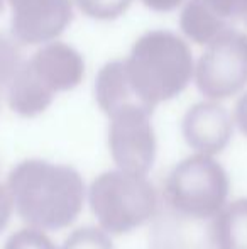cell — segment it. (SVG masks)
Segmentation results:
<instances>
[{
  "label": "cell",
  "mask_w": 247,
  "mask_h": 249,
  "mask_svg": "<svg viewBox=\"0 0 247 249\" xmlns=\"http://www.w3.org/2000/svg\"><path fill=\"white\" fill-rule=\"evenodd\" d=\"M83 76L85 61L75 48L46 43L10 80L9 105L22 117H36L53 104L58 92L76 89Z\"/></svg>",
  "instance_id": "cell-3"
},
{
  "label": "cell",
  "mask_w": 247,
  "mask_h": 249,
  "mask_svg": "<svg viewBox=\"0 0 247 249\" xmlns=\"http://www.w3.org/2000/svg\"><path fill=\"white\" fill-rule=\"evenodd\" d=\"M90 207L100 227L110 234H125L154 215L158 197L146 175L124 170L105 171L88 190Z\"/></svg>",
  "instance_id": "cell-4"
},
{
  "label": "cell",
  "mask_w": 247,
  "mask_h": 249,
  "mask_svg": "<svg viewBox=\"0 0 247 249\" xmlns=\"http://www.w3.org/2000/svg\"><path fill=\"white\" fill-rule=\"evenodd\" d=\"M85 16L97 20H114L120 17L132 0H75Z\"/></svg>",
  "instance_id": "cell-13"
},
{
  "label": "cell",
  "mask_w": 247,
  "mask_h": 249,
  "mask_svg": "<svg viewBox=\"0 0 247 249\" xmlns=\"http://www.w3.org/2000/svg\"><path fill=\"white\" fill-rule=\"evenodd\" d=\"M0 92H2V90H0Z\"/></svg>",
  "instance_id": "cell-21"
},
{
  "label": "cell",
  "mask_w": 247,
  "mask_h": 249,
  "mask_svg": "<svg viewBox=\"0 0 247 249\" xmlns=\"http://www.w3.org/2000/svg\"><path fill=\"white\" fill-rule=\"evenodd\" d=\"M124 66L132 92L152 112L158 104L180 95L193 76L191 50L178 34L165 29L142 34Z\"/></svg>",
  "instance_id": "cell-2"
},
{
  "label": "cell",
  "mask_w": 247,
  "mask_h": 249,
  "mask_svg": "<svg viewBox=\"0 0 247 249\" xmlns=\"http://www.w3.org/2000/svg\"><path fill=\"white\" fill-rule=\"evenodd\" d=\"M7 188L20 219L41 231H58L75 222L85 202V185L78 171L43 160L17 164Z\"/></svg>",
  "instance_id": "cell-1"
},
{
  "label": "cell",
  "mask_w": 247,
  "mask_h": 249,
  "mask_svg": "<svg viewBox=\"0 0 247 249\" xmlns=\"http://www.w3.org/2000/svg\"><path fill=\"white\" fill-rule=\"evenodd\" d=\"M14 39L20 44H46L73 20L71 0H9Z\"/></svg>",
  "instance_id": "cell-8"
},
{
  "label": "cell",
  "mask_w": 247,
  "mask_h": 249,
  "mask_svg": "<svg viewBox=\"0 0 247 249\" xmlns=\"http://www.w3.org/2000/svg\"><path fill=\"white\" fill-rule=\"evenodd\" d=\"M22 63V54L16 41L0 34V90H3V87H9L10 80L14 78Z\"/></svg>",
  "instance_id": "cell-14"
},
{
  "label": "cell",
  "mask_w": 247,
  "mask_h": 249,
  "mask_svg": "<svg viewBox=\"0 0 247 249\" xmlns=\"http://www.w3.org/2000/svg\"><path fill=\"white\" fill-rule=\"evenodd\" d=\"M229 185L224 166L208 154L198 153L173 168L166 181V198L183 215L208 219L225 205Z\"/></svg>",
  "instance_id": "cell-5"
},
{
  "label": "cell",
  "mask_w": 247,
  "mask_h": 249,
  "mask_svg": "<svg viewBox=\"0 0 247 249\" xmlns=\"http://www.w3.org/2000/svg\"><path fill=\"white\" fill-rule=\"evenodd\" d=\"M152 112L127 107L110 115L109 148L115 164L124 171L148 175L156 158V134Z\"/></svg>",
  "instance_id": "cell-7"
},
{
  "label": "cell",
  "mask_w": 247,
  "mask_h": 249,
  "mask_svg": "<svg viewBox=\"0 0 247 249\" xmlns=\"http://www.w3.org/2000/svg\"><path fill=\"white\" fill-rule=\"evenodd\" d=\"M181 131L185 141L197 153L214 154L227 148L234 134V121L227 108L215 102H200L188 108Z\"/></svg>",
  "instance_id": "cell-10"
},
{
  "label": "cell",
  "mask_w": 247,
  "mask_h": 249,
  "mask_svg": "<svg viewBox=\"0 0 247 249\" xmlns=\"http://www.w3.org/2000/svg\"><path fill=\"white\" fill-rule=\"evenodd\" d=\"M235 121L239 124V129L247 136V93L244 97H241V100L237 102L235 107Z\"/></svg>",
  "instance_id": "cell-18"
},
{
  "label": "cell",
  "mask_w": 247,
  "mask_h": 249,
  "mask_svg": "<svg viewBox=\"0 0 247 249\" xmlns=\"http://www.w3.org/2000/svg\"><path fill=\"white\" fill-rule=\"evenodd\" d=\"M185 0H142L148 9L154 10V12H171V10L178 9Z\"/></svg>",
  "instance_id": "cell-17"
},
{
  "label": "cell",
  "mask_w": 247,
  "mask_h": 249,
  "mask_svg": "<svg viewBox=\"0 0 247 249\" xmlns=\"http://www.w3.org/2000/svg\"><path fill=\"white\" fill-rule=\"evenodd\" d=\"M247 14V0H188L180 27L197 44H208Z\"/></svg>",
  "instance_id": "cell-9"
},
{
  "label": "cell",
  "mask_w": 247,
  "mask_h": 249,
  "mask_svg": "<svg viewBox=\"0 0 247 249\" xmlns=\"http://www.w3.org/2000/svg\"><path fill=\"white\" fill-rule=\"evenodd\" d=\"M242 20H244V22H246V26H247V14L244 16V19H242Z\"/></svg>",
  "instance_id": "cell-20"
},
{
  "label": "cell",
  "mask_w": 247,
  "mask_h": 249,
  "mask_svg": "<svg viewBox=\"0 0 247 249\" xmlns=\"http://www.w3.org/2000/svg\"><path fill=\"white\" fill-rule=\"evenodd\" d=\"M61 249H114V243L102 227H80L65 241Z\"/></svg>",
  "instance_id": "cell-12"
},
{
  "label": "cell",
  "mask_w": 247,
  "mask_h": 249,
  "mask_svg": "<svg viewBox=\"0 0 247 249\" xmlns=\"http://www.w3.org/2000/svg\"><path fill=\"white\" fill-rule=\"evenodd\" d=\"M2 10H3V0H0V14H2Z\"/></svg>",
  "instance_id": "cell-19"
},
{
  "label": "cell",
  "mask_w": 247,
  "mask_h": 249,
  "mask_svg": "<svg viewBox=\"0 0 247 249\" xmlns=\"http://www.w3.org/2000/svg\"><path fill=\"white\" fill-rule=\"evenodd\" d=\"M195 78L198 90L212 100L241 92L247 85V34L232 27L208 43Z\"/></svg>",
  "instance_id": "cell-6"
},
{
  "label": "cell",
  "mask_w": 247,
  "mask_h": 249,
  "mask_svg": "<svg viewBox=\"0 0 247 249\" xmlns=\"http://www.w3.org/2000/svg\"><path fill=\"white\" fill-rule=\"evenodd\" d=\"M3 249H58L54 243L44 234V231L36 227H26L12 234Z\"/></svg>",
  "instance_id": "cell-15"
},
{
  "label": "cell",
  "mask_w": 247,
  "mask_h": 249,
  "mask_svg": "<svg viewBox=\"0 0 247 249\" xmlns=\"http://www.w3.org/2000/svg\"><path fill=\"white\" fill-rule=\"evenodd\" d=\"M212 241L217 249H247V198L234 200L215 213Z\"/></svg>",
  "instance_id": "cell-11"
},
{
  "label": "cell",
  "mask_w": 247,
  "mask_h": 249,
  "mask_svg": "<svg viewBox=\"0 0 247 249\" xmlns=\"http://www.w3.org/2000/svg\"><path fill=\"white\" fill-rule=\"evenodd\" d=\"M14 210V203H12V197L9 194V188L7 185L0 183V232L5 229L7 222H9L10 215H12Z\"/></svg>",
  "instance_id": "cell-16"
}]
</instances>
